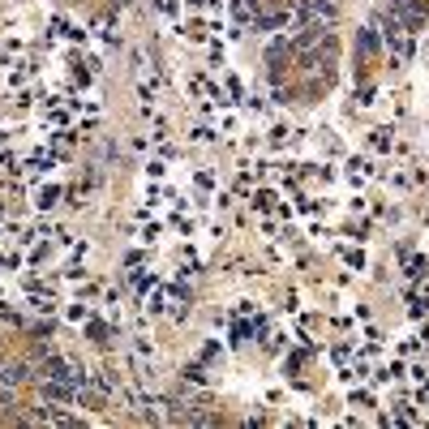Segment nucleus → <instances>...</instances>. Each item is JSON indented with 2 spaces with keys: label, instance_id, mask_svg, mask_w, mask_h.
<instances>
[{
  "label": "nucleus",
  "instance_id": "1",
  "mask_svg": "<svg viewBox=\"0 0 429 429\" xmlns=\"http://www.w3.org/2000/svg\"><path fill=\"white\" fill-rule=\"evenodd\" d=\"M361 52H378V39L369 35V30H365V35H361Z\"/></svg>",
  "mask_w": 429,
  "mask_h": 429
}]
</instances>
